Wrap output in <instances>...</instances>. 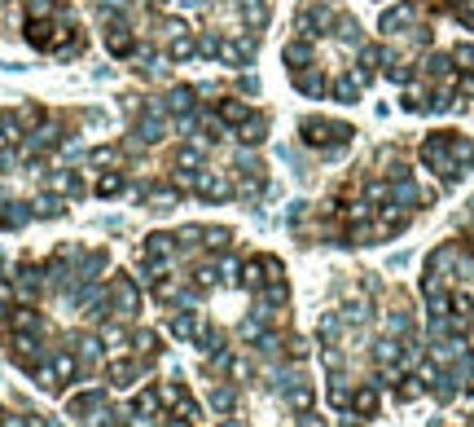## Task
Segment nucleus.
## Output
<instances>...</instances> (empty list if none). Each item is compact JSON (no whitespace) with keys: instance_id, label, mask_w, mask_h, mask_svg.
I'll return each mask as SVG.
<instances>
[{"instance_id":"nucleus-1","label":"nucleus","mask_w":474,"mask_h":427,"mask_svg":"<svg viewBox=\"0 0 474 427\" xmlns=\"http://www.w3.org/2000/svg\"><path fill=\"white\" fill-rule=\"evenodd\" d=\"M299 137L316 150H330V145H342L352 137V123H334V119H321V115H312L299 123Z\"/></svg>"},{"instance_id":"nucleus-2","label":"nucleus","mask_w":474,"mask_h":427,"mask_svg":"<svg viewBox=\"0 0 474 427\" xmlns=\"http://www.w3.org/2000/svg\"><path fill=\"white\" fill-rule=\"evenodd\" d=\"M194 190H198L202 198H228V194H233V185L224 181V172H198Z\"/></svg>"},{"instance_id":"nucleus-3","label":"nucleus","mask_w":474,"mask_h":427,"mask_svg":"<svg viewBox=\"0 0 474 427\" xmlns=\"http://www.w3.org/2000/svg\"><path fill=\"white\" fill-rule=\"evenodd\" d=\"M263 137H268V119H263V115L242 119V128H237V141H242V145H259Z\"/></svg>"},{"instance_id":"nucleus-4","label":"nucleus","mask_w":474,"mask_h":427,"mask_svg":"<svg viewBox=\"0 0 474 427\" xmlns=\"http://www.w3.org/2000/svg\"><path fill=\"white\" fill-rule=\"evenodd\" d=\"M347 406H352L356 414H364V418H369V414H378V392H374V388H356Z\"/></svg>"},{"instance_id":"nucleus-5","label":"nucleus","mask_w":474,"mask_h":427,"mask_svg":"<svg viewBox=\"0 0 474 427\" xmlns=\"http://www.w3.org/2000/svg\"><path fill=\"white\" fill-rule=\"evenodd\" d=\"M255 110L251 106H242V102H233V97H228V102H220V119L224 123H242V119H251Z\"/></svg>"},{"instance_id":"nucleus-6","label":"nucleus","mask_w":474,"mask_h":427,"mask_svg":"<svg viewBox=\"0 0 474 427\" xmlns=\"http://www.w3.org/2000/svg\"><path fill=\"white\" fill-rule=\"evenodd\" d=\"M404 22H413V5H400V9L382 14V31H395V27H404Z\"/></svg>"},{"instance_id":"nucleus-7","label":"nucleus","mask_w":474,"mask_h":427,"mask_svg":"<svg viewBox=\"0 0 474 427\" xmlns=\"http://www.w3.org/2000/svg\"><path fill=\"white\" fill-rule=\"evenodd\" d=\"M356 75H338V80H334V97H342V102H356Z\"/></svg>"},{"instance_id":"nucleus-8","label":"nucleus","mask_w":474,"mask_h":427,"mask_svg":"<svg viewBox=\"0 0 474 427\" xmlns=\"http://www.w3.org/2000/svg\"><path fill=\"white\" fill-rule=\"evenodd\" d=\"M303 93H312V97H321L325 93V80H321V75H316V71H307V75H299V80H295Z\"/></svg>"},{"instance_id":"nucleus-9","label":"nucleus","mask_w":474,"mask_h":427,"mask_svg":"<svg viewBox=\"0 0 474 427\" xmlns=\"http://www.w3.org/2000/svg\"><path fill=\"white\" fill-rule=\"evenodd\" d=\"M285 62H312V44H303V40L285 44Z\"/></svg>"},{"instance_id":"nucleus-10","label":"nucleus","mask_w":474,"mask_h":427,"mask_svg":"<svg viewBox=\"0 0 474 427\" xmlns=\"http://www.w3.org/2000/svg\"><path fill=\"white\" fill-rule=\"evenodd\" d=\"M285 396H290V406H295V410H307V406H312V388H307V384H303V388L295 384V388H290Z\"/></svg>"},{"instance_id":"nucleus-11","label":"nucleus","mask_w":474,"mask_h":427,"mask_svg":"<svg viewBox=\"0 0 474 427\" xmlns=\"http://www.w3.org/2000/svg\"><path fill=\"white\" fill-rule=\"evenodd\" d=\"M453 62H461V66L470 71V66H474V44H457V48H453Z\"/></svg>"},{"instance_id":"nucleus-12","label":"nucleus","mask_w":474,"mask_h":427,"mask_svg":"<svg viewBox=\"0 0 474 427\" xmlns=\"http://www.w3.org/2000/svg\"><path fill=\"white\" fill-rule=\"evenodd\" d=\"M285 357H290V361H303V357H307V344H303V339H285Z\"/></svg>"},{"instance_id":"nucleus-13","label":"nucleus","mask_w":474,"mask_h":427,"mask_svg":"<svg viewBox=\"0 0 474 427\" xmlns=\"http://www.w3.org/2000/svg\"><path fill=\"white\" fill-rule=\"evenodd\" d=\"M417 392H421V379H404L400 384V401H413Z\"/></svg>"},{"instance_id":"nucleus-14","label":"nucleus","mask_w":474,"mask_h":427,"mask_svg":"<svg viewBox=\"0 0 474 427\" xmlns=\"http://www.w3.org/2000/svg\"><path fill=\"white\" fill-rule=\"evenodd\" d=\"M211 401H216V410H233V401H237V396H233L228 388H220V392H216V396H211Z\"/></svg>"},{"instance_id":"nucleus-15","label":"nucleus","mask_w":474,"mask_h":427,"mask_svg":"<svg viewBox=\"0 0 474 427\" xmlns=\"http://www.w3.org/2000/svg\"><path fill=\"white\" fill-rule=\"evenodd\" d=\"M457 88H461V97H474V75H461Z\"/></svg>"},{"instance_id":"nucleus-16","label":"nucleus","mask_w":474,"mask_h":427,"mask_svg":"<svg viewBox=\"0 0 474 427\" xmlns=\"http://www.w3.org/2000/svg\"><path fill=\"white\" fill-rule=\"evenodd\" d=\"M299 427H325V423H321V418H312V414H307V418H299Z\"/></svg>"},{"instance_id":"nucleus-17","label":"nucleus","mask_w":474,"mask_h":427,"mask_svg":"<svg viewBox=\"0 0 474 427\" xmlns=\"http://www.w3.org/2000/svg\"><path fill=\"white\" fill-rule=\"evenodd\" d=\"M224 427H242V423H224Z\"/></svg>"},{"instance_id":"nucleus-18","label":"nucleus","mask_w":474,"mask_h":427,"mask_svg":"<svg viewBox=\"0 0 474 427\" xmlns=\"http://www.w3.org/2000/svg\"><path fill=\"white\" fill-rule=\"evenodd\" d=\"M0 427H5V414H0Z\"/></svg>"}]
</instances>
